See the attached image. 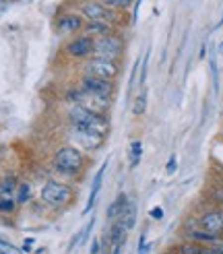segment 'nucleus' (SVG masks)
Returning <instances> with one entry per match:
<instances>
[{
	"label": "nucleus",
	"instance_id": "1",
	"mask_svg": "<svg viewBox=\"0 0 223 254\" xmlns=\"http://www.w3.org/2000/svg\"><path fill=\"white\" fill-rule=\"evenodd\" d=\"M68 120H70V128L72 130H85V132H95L108 136L110 132V118L108 114H97L83 108L81 104H74L68 112Z\"/></svg>",
	"mask_w": 223,
	"mask_h": 254
},
{
	"label": "nucleus",
	"instance_id": "2",
	"mask_svg": "<svg viewBox=\"0 0 223 254\" xmlns=\"http://www.w3.org/2000/svg\"><path fill=\"white\" fill-rule=\"evenodd\" d=\"M52 163H54V170L60 172L62 176H77L85 168V155L81 149L72 145H64L54 153Z\"/></svg>",
	"mask_w": 223,
	"mask_h": 254
},
{
	"label": "nucleus",
	"instance_id": "3",
	"mask_svg": "<svg viewBox=\"0 0 223 254\" xmlns=\"http://www.w3.org/2000/svg\"><path fill=\"white\" fill-rule=\"evenodd\" d=\"M42 202L52 209H62L66 207L72 200V188L66 182H56V180H48L42 186V194H40Z\"/></svg>",
	"mask_w": 223,
	"mask_h": 254
},
{
	"label": "nucleus",
	"instance_id": "4",
	"mask_svg": "<svg viewBox=\"0 0 223 254\" xmlns=\"http://www.w3.org/2000/svg\"><path fill=\"white\" fill-rule=\"evenodd\" d=\"M124 50H126V42H124V37L118 31L93 40V56H97V58L122 60Z\"/></svg>",
	"mask_w": 223,
	"mask_h": 254
},
{
	"label": "nucleus",
	"instance_id": "5",
	"mask_svg": "<svg viewBox=\"0 0 223 254\" xmlns=\"http://www.w3.org/2000/svg\"><path fill=\"white\" fill-rule=\"evenodd\" d=\"M83 72L89 74V77L106 79V81H116L120 77V60L91 56V58H87L85 66H83Z\"/></svg>",
	"mask_w": 223,
	"mask_h": 254
},
{
	"label": "nucleus",
	"instance_id": "6",
	"mask_svg": "<svg viewBox=\"0 0 223 254\" xmlns=\"http://www.w3.org/2000/svg\"><path fill=\"white\" fill-rule=\"evenodd\" d=\"M79 12L85 17V21H106L118 27L120 23V12L108 8L102 0H83L79 4Z\"/></svg>",
	"mask_w": 223,
	"mask_h": 254
},
{
	"label": "nucleus",
	"instance_id": "7",
	"mask_svg": "<svg viewBox=\"0 0 223 254\" xmlns=\"http://www.w3.org/2000/svg\"><path fill=\"white\" fill-rule=\"evenodd\" d=\"M64 52L72 58V60H87L93 56V37L85 35V33H77L70 37V42L64 46Z\"/></svg>",
	"mask_w": 223,
	"mask_h": 254
},
{
	"label": "nucleus",
	"instance_id": "8",
	"mask_svg": "<svg viewBox=\"0 0 223 254\" xmlns=\"http://www.w3.org/2000/svg\"><path fill=\"white\" fill-rule=\"evenodd\" d=\"M79 91L87 95H104V97H114L116 91V83L114 81H106V79H97L85 74L79 83Z\"/></svg>",
	"mask_w": 223,
	"mask_h": 254
},
{
	"label": "nucleus",
	"instance_id": "9",
	"mask_svg": "<svg viewBox=\"0 0 223 254\" xmlns=\"http://www.w3.org/2000/svg\"><path fill=\"white\" fill-rule=\"evenodd\" d=\"M54 27L60 35H77V33H83V27H85V17L81 12H62V15L56 19Z\"/></svg>",
	"mask_w": 223,
	"mask_h": 254
},
{
	"label": "nucleus",
	"instance_id": "10",
	"mask_svg": "<svg viewBox=\"0 0 223 254\" xmlns=\"http://www.w3.org/2000/svg\"><path fill=\"white\" fill-rule=\"evenodd\" d=\"M198 227H203V230H207L211 234L221 236L223 234V207L213 205L211 209L203 211L198 215Z\"/></svg>",
	"mask_w": 223,
	"mask_h": 254
},
{
	"label": "nucleus",
	"instance_id": "11",
	"mask_svg": "<svg viewBox=\"0 0 223 254\" xmlns=\"http://www.w3.org/2000/svg\"><path fill=\"white\" fill-rule=\"evenodd\" d=\"M74 141L79 143V149L85 151H97L102 149V145L106 143V136L95 134V132H85V130H72Z\"/></svg>",
	"mask_w": 223,
	"mask_h": 254
},
{
	"label": "nucleus",
	"instance_id": "12",
	"mask_svg": "<svg viewBox=\"0 0 223 254\" xmlns=\"http://www.w3.org/2000/svg\"><path fill=\"white\" fill-rule=\"evenodd\" d=\"M79 104L91 112H97V114H108L110 108H112V97H104V95H87V93H81V99Z\"/></svg>",
	"mask_w": 223,
	"mask_h": 254
},
{
	"label": "nucleus",
	"instance_id": "13",
	"mask_svg": "<svg viewBox=\"0 0 223 254\" xmlns=\"http://www.w3.org/2000/svg\"><path fill=\"white\" fill-rule=\"evenodd\" d=\"M184 240H190V242H198L205 246H213L221 240V236L211 234V232L203 230V227H190V230H184Z\"/></svg>",
	"mask_w": 223,
	"mask_h": 254
},
{
	"label": "nucleus",
	"instance_id": "14",
	"mask_svg": "<svg viewBox=\"0 0 223 254\" xmlns=\"http://www.w3.org/2000/svg\"><path fill=\"white\" fill-rule=\"evenodd\" d=\"M118 31L112 23H106V21H85V27H83V33L93 37V40H97V37H104V35H110Z\"/></svg>",
	"mask_w": 223,
	"mask_h": 254
},
{
	"label": "nucleus",
	"instance_id": "15",
	"mask_svg": "<svg viewBox=\"0 0 223 254\" xmlns=\"http://www.w3.org/2000/svg\"><path fill=\"white\" fill-rule=\"evenodd\" d=\"M106 166H108V161H104L102 166H99L97 174H95V180H93V186H91V192H89V200H87V205H85V215L89 213L93 207H95V200L99 196V190H102V182H104V174H106Z\"/></svg>",
	"mask_w": 223,
	"mask_h": 254
},
{
	"label": "nucleus",
	"instance_id": "16",
	"mask_svg": "<svg viewBox=\"0 0 223 254\" xmlns=\"http://www.w3.org/2000/svg\"><path fill=\"white\" fill-rule=\"evenodd\" d=\"M128 227L126 225H124L122 221H114V223H112V230H110V234H108V240H106V242H108V248L110 246H116V244H124V242H126V236H128Z\"/></svg>",
	"mask_w": 223,
	"mask_h": 254
},
{
	"label": "nucleus",
	"instance_id": "17",
	"mask_svg": "<svg viewBox=\"0 0 223 254\" xmlns=\"http://www.w3.org/2000/svg\"><path fill=\"white\" fill-rule=\"evenodd\" d=\"M126 202H128V196L124 194V192H120L116 198H114V202L108 207V211H106V215H108V219L110 221H116L120 215H122V211H124V207H126Z\"/></svg>",
	"mask_w": 223,
	"mask_h": 254
},
{
	"label": "nucleus",
	"instance_id": "18",
	"mask_svg": "<svg viewBox=\"0 0 223 254\" xmlns=\"http://www.w3.org/2000/svg\"><path fill=\"white\" fill-rule=\"evenodd\" d=\"M173 250H176L178 254H205L207 246L198 244V242H190V240H184V242H180Z\"/></svg>",
	"mask_w": 223,
	"mask_h": 254
},
{
	"label": "nucleus",
	"instance_id": "19",
	"mask_svg": "<svg viewBox=\"0 0 223 254\" xmlns=\"http://www.w3.org/2000/svg\"><path fill=\"white\" fill-rule=\"evenodd\" d=\"M118 221H122L124 225L128 227V230H132V227H134V223H136V205H134L132 200L126 202V207H124V211H122V215L118 217Z\"/></svg>",
	"mask_w": 223,
	"mask_h": 254
},
{
	"label": "nucleus",
	"instance_id": "20",
	"mask_svg": "<svg viewBox=\"0 0 223 254\" xmlns=\"http://www.w3.org/2000/svg\"><path fill=\"white\" fill-rule=\"evenodd\" d=\"M17 178L15 176H6L2 182H0V196L2 198H15L17 192Z\"/></svg>",
	"mask_w": 223,
	"mask_h": 254
},
{
	"label": "nucleus",
	"instance_id": "21",
	"mask_svg": "<svg viewBox=\"0 0 223 254\" xmlns=\"http://www.w3.org/2000/svg\"><path fill=\"white\" fill-rule=\"evenodd\" d=\"M93 227H95V219H89V221H87V225L83 227V230H81L77 236L72 238V242H70V246H68V252H70V250H74L77 246H81V244L85 242V240L89 238V234H91V230H93Z\"/></svg>",
	"mask_w": 223,
	"mask_h": 254
},
{
	"label": "nucleus",
	"instance_id": "22",
	"mask_svg": "<svg viewBox=\"0 0 223 254\" xmlns=\"http://www.w3.org/2000/svg\"><path fill=\"white\" fill-rule=\"evenodd\" d=\"M29 198H31V184L29 182H21L17 186V192H15L17 205H27Z\"/></svg>",
	"mask_w": 223,
	"mask_h": 254
},
{
	"label": "nucleus",
	"instance_id": "23",
	"mask_svg": "<svg viewBox=\"0 0 223 254\" xmlns=\"http://www.w3.org/2000/svg\"><path fill=\"white\" fill-rule=\"evenodd\" d=\"M145 110H147V93L143 91V93L136 95L134 101H132V114L139 118V116H143V114H145Z\"/></svg>",
	"mask_w": 223,
	"mask_h": 254
},
{
	"label": "nucleus",
	"instance_id": "24",
	"mask_svg": "<svg viewBox=\"0 0 223 254\" xmlns=\"http://www.w3.org/2000/svg\"><path fill=\"white\" fill-rule=\"evenodd\" d=\"M102 2L112 8V10H116V12H124V10H128L130 4H132V0H102Z\"/></svg>",
	"mask_w": 223,
	"mask_h": 254
},
{
	"label": "nucleus",
	"instance_id": "25",
	"mask_svg": "<svg viewBox=\"0 0 223 254\" xmlns=\"http://www.w3.org/2000/svg\"><path fill=\"white\" fill-rule=\"evenodd\" d=\"M141 153H143V143L141 141H132L130 143V157H132V168L134 166H139V161H141Z\"/></svg>",
	"mask_w": 223,
	"mask_h": 254
},
{
	"label": "nucleus",
	"instance_id": "26",
	"mask_svg": "<svg viewBox=\"0 0 223 254\" xmlns=\"http://www.w3.org/2000/svg\"><path fill=\"white\" fill-rule=\"evenodd\" d=\"M0 254H23V250L17 248L15 244L6 242V240H0Z\"/></svg>",
	"mask_w": 223,
	"mask_h": 254
},
{
	"label": "nucleus",
	"instance_id": "27",
	"mask_svg": "<svg viewBox=\"0 0 223 254\" xmlns=\"http://www.w3.org/2000/svg\"><path fill=\"white\" fill-rule=\"evenodd\" d=\"M17 207V200L15 198H2L0 196V213H12Z\"/></svg>",
	"mask_w": 223,
	"mask_h": 254
},
{
	"label": "nucleus",
	"instance_id": "28",
	"mask_svg": "<svg viewBox=\"0 0 223 254\" xmlns=\"http://www.w3.org/2000/svg\"><path fill=\"white\" fill-rule=\"evenodd\" d=\"M176 168H178V159H176V155H171L169 161H167V166H166V172L173 174V172H176Z\"/></svg>",
	"mask_w": 223,
	"mask_h": 254
},
{
	"label": "nucleus",
	"instance_id": "29",
	"mask_svg": "<svg viewBox=\"0 0 223 254\" xmlns=\"http://www.w3.org/2000/svg\"><path fill=\"white\" fill-rule=\"evenodd\" d=\"M149 215H151V219L159 221L161 217H164V209H161V207H153L151 211H149Z\"/></svg>",
	"mask_w": 223,
	"mask_h": 254
},
{
	"label": "nucleus",
	"instance_id": "30",
	"mask_svg": "<svg viewBox=\"0 0 223 254\" xmlns=\"http://www.w3.org/2000/svg\"><path fill=\"white\" fill-rule=\"evenodd\" d=\"M145 81H147V56H145L143 68H141V85H145Z\"/></svg>",
	"mask_w": 223,
	"mask_h": 254
},
{
	"label": "nucleus",
	"instance_id": "31",
	"mask_svg": "<svg viewBox=\"0 0 223 254\" xmlns=\"http://www.w3.org/2000/svg\"><path fill=\"white\" fill-rule=\"evenodd\" d=\"M205 254H223V250H221V248H217V246L213 244V246H207Z\"/></svg>",
	"mask_w": 223,
	"mask_h": 254
},
{
	"label": "nucleus",
	"instance_id": "32",
	"mask_svg": "<svg viewBox=\"0 0 223 254\" xmlns=\"http://www.w3.org/2000/svg\"><path fill=\"white\" fill-rule=\"evenodd\" d=\"M31 246H33V240H25V242H23V252H29L31 250Z\"/></svg>",
	"mask_w": 223,
	"mask_h": 254
},
{
	"label": "nucleus",
	"instance_id": "33",
	"mask_svg": "<svg viewBox=\"0 0 223 254\" xmlns=\"http://www.w3.org/2000/svg\"><path fill=\"white\" fill-rule=\"evenodd\" d=\"M99 250H102V248H99V242H97V240H93V242H91V254H99Z\"/></svg>",
	"mask_w": 223,
	"mask_h": 254
},
{
	"label": "nucleus",
	"instance_id": "34",
	"mask_svg": "<svg viewBox=\"0 0 223 254\" xmlns=\"http://www.w3.org/2000/svg\"><path fill=\"white\" fill-rule=\"evenodd\" d=\"M169 254H178V252H176V250H171V252H169Z\"/></svg>",
	"mask_w": 223,
	"mask_h": 254
},
{
	"label": "nucleus",
	"instance_id": "35",
	"mask_svg": "<svg viewBox=\"0 0 223 254\" xmlns=\"http://www.w3.org/2000/svg\"><path fill=\"white\" fill-rule=\"evenodd\" d=\"M221 240H223V234H221Z\"/></svg>",
	"mask_w": 223,
	"mask_h": 254
}]
</instances>
